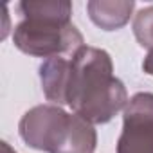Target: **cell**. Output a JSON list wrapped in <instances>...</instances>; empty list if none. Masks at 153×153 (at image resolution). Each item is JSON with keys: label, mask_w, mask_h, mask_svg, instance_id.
Masks as SVG:
<instances>
[{"label": "cell", "mask_w": 153, "mask_h": 153, "mask_svg": "<svg viewBox=\"0 0 153 153\" xmlns=\"http://www.w3.org/2000/svg\"><path fill=\"white\" fill-rule=\"evenodd\" d=\"M70 74V59L56 56L49 58L40 67V81L43 94L56 105H67V87Z\"/></svg>", "instance_id": "obj_5"}, {"label": "cell", "mask_w": 153, "mask_h": 153, "mask_svg": "<svg viewBox=\"0 0 153 153\" xmlns=\"http://www.w3.org/2000/svg\"><path fill=\"white\" fill-rule=\"evenodd\" d=\"M2 153H15V149H11L7 142H2Z\"/></svg>", "instance_id": "obj_9"}, {"label": "cell", "mask_w": 153, "mask_h": 153, "mask_svg": "<svg viewBox=\"0 0 153 153\" xmlns=\"http://www.w3.org/2000/svg\"><path fill=\"white\" fill-rule=\"evenodd\" d=\"M25 144L45 153H94L97 135L92 123L54 105H38L18 124Z\"/></svg>", "instance_id": "obj_3"}, {"label": "cell", "mask_w": 153, "mask_h": 153, "mask_svg": "<svg viewBox=\"0 0 153 153\" xmlns=\"http://www.w3.org/2000/svg\"><path fill=\"white\" fill-rule=\"evenodd\" d=\"M133 33L140 47L153 49V6L140 9L133 20Z\"/></svg>", "instance_id": "obj_7"}, {"label": "cell", "mask_w": 153, "mask_h": 153, "mask_svg": "<svg viewBox=\"0 0 153 153\" xmlns=\"http://www.w3.org/2000/svg\"><path fill=\"white\" fill-rule=\"evenodd\" d=\"M117 153H153V94H135L123 117Z\"/></svg>", "instance_id": "obj_4"}, {"label": "cell", "mask_w": 153, "mask_h": 153, "mask_svg": "<svg viewBox=\"0 0 153 153\" xmlns=\"http://www.w3.org/2000/svg\"><path fill=\"white\" fill-rule=\"evenodd\" d=\"M135 7V2H103V0H92L87 4L88 15L92 22L105 29V31H115L123 27Z\"/></svg>", "instance_id": "obj_6"}, {"label": "cell", "mask_w": 153, "mask_h": 153, "mask_svg": "<svg viewBox=\"0 0 153 153\" xmlns=\"http://www.w3.org/2000/svg\"><path fill=\"white\" fill-rule=\"evenodd\" d=\"M142 68H144V72H146V74L153 76V49H151V51H148V56H146V58H144V61H142Z\"/></svg>", "instance_id": "obj_8"}, {"label": "cell", "mask_w": 153, "mask_h": 153, "mask_svg": "<svg viewBox=\"0 0 153 153\" xmlns=\"http://www.w3.org/2000/svg\"><path fill=\"white\" fill-rule=\"evenodd\" d=\"M67 105L92 124L108 123L126 108V88L114 76L112 58L106 51L83 45L72 54Z\"/></svg>", "instance_id": "obj_1"}, {"label": "cell", "mask_w": 153, "mask_h": 153, "mask_svg": "<svg viewBox=\"0 0 153 153\" xmlns=\"http://www.w3.org/2000/svg\"><path fill=\"white\" fill-rule=\"evenodd\" d=\"M22 20L13 31L15 45L31 56L56 58L83 47V36L70 22L72 4L67 0L20 2Z\"/></svg>", "instance_id": "obj_2"}]
</instances>
